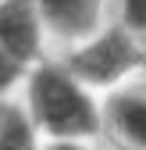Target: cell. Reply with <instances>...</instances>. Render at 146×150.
Returning a JSON list of instances; mask_svg holds the SVG:
<instances>
[{
	"instance_id": "cell-1",
	"label": "cell",
	"mask_w": 146,
	"mask_h": 150,
	"mask_svg": "<svg viewBox=\"0 0 146 150\" xmlns=\"http://www.w3.org/2000/svg\"><path fill=\"white\" fill-rule=\"evenodd\" d=\"M32 111L57 136H86L96 129V111L89 97L57 68H43L32 79Z\"/></svg>"
},
{
	"instance_id": "cell-2",
	"label": "cell",
	"mask_w": 146,
	"mask_h": 150,
	"mask_svg": "<svg viewBox=\"0 0 146 150\" xmlns=\"http://www.w3.org/2000/svg\"><path fill=\"white\" fill-rule=\"evenodd\" d=\"M132 57H135L132 43L125 40L121 32H107L100 43L79 50L75 61H71V68L82 71L86 79H93V82H107V79H114V75H121L125 68H128Z\"/></svg>"
},
{
	"instance_id": "cell-3",
	"label": "cell",
	"mask_w": 146,
	"mask_h": 150,
	"mask_svg": "<svg viewBox=\"0 0 146 150\" xmlns=\"http://www.w3.org/2000/svg\"><path fill=\"white\" fill-rule=\"evenodd\" d=\"M0 43L11 57H32L39 47L32 0H7L0 7Z\"/></svg>"
},
{
	"instance_id": "cell-4",
	"label": "cell",
	"mask_w": 146,
	"mask_h": 150,
	"mask_svg": "<svg viewBox=\"0 0 146 150\" xmlns=\"http://www.w3.org/2000/svg\"><path fill=\"white\" fill-rule=\"evenodd\" d=\"M39 7H43V14L50 18V25L57 32L75 36V32L93 29L100 0H39Z\"/></svg>"
},
{
	"instance_id": "cell-5",
	"label": "cell",
	"mask_w": 146,
	"mask_h": 150,
	"mask_svg": "<svg viewBox=\"0 0 146 150\" xmlns=\"http://www.w3.org/2000/svg\"><path fill=\"white\" fill-rule=\"evenodd\" d=\"M111 122L118 136L132 146H146V97L142 93H121L111 100Z\"/></svg>"
},
{
	"instance_id": "cell-6",
	"label": "cell",
	"mask_w": 146,
	"mask_h": 150,
	"mask_svg": "<svg viewBox=\"0 0 146 150\" xmlns=\"http://www.w3.org/2000/svg\"><path fill=\"white\" fill-rule=\"evenodd\" d=\"M0 150H32V132L29 122L18 107L4 104L0 107Z\"/></svg>"
},
{
	"instance_id": "cell-7",
	"label": "cell",
	"mask_w": 146,
	"mask_h": 150,
	"mask_svg": "<svg viewBox=\"0 0 146 150\" xmlns=\"http://www.w3.org/2000/svg\"><path fill=\"white\" fill-rule=\"evenodd\" d=\"M125 14L132 25H146V0H125Z\"/></svg>"
},
{
	"instance_id": "cell-8",
	"label": "cell",
	"mask_w": 146,
	"mask_h": 150,
	"mask_svg": "<svg viewBox=\"0 0 146 150\" xmlns=\"http://www.w3.org/2000/svg\"><path fill=\"white\" fill-rule=\"evenodd\" d=\"M11 79H14V61L7 50H0V86H7Z\"/></svg>"
},
{
	"instance_id": "cell-9",
	"label": "cell",
	"mask_w": 146,
	"mask_h": 150,
	"mask_svg": "<svg viewBox=\"0 0 146 150\" xmlns=\"http://www.w3.org/2000/svg\"><path fill=\"white\" fill-rule=\"evenodd\" d=\"M50 150H82V146H71V143H61V146H50Z\"/></svg>"
}]
</instances>
